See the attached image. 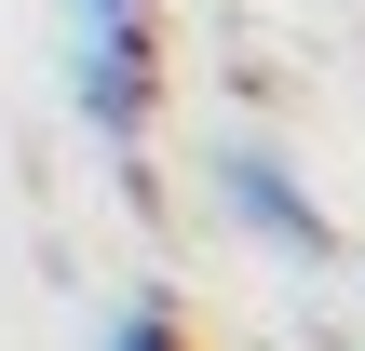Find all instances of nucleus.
<instances>
[{
	"label": "nucleus",
	"mask_w": 365,
	"mask_h": 351,
	"mask_svg": "<svg viewBox=\"0 0 365 351\" xmlns=\"http://www.w3.org/2000/svg\"><path fill=\"white\" fill-rule=\"evenodd\" d=\"M108 351H190V325H176V311H163V298H135V311H122V325H108Z\"/></svg>",
	"instance_id": "obj_3"
},
{
	"label": "nucleus",
	"mask_w": 365,
	"mask_h": 351,
	"mask_svg": "<svg viewBox=\"0 0 365 351\" xmlns=\"http://www.w3.org/2000/svg\"><path fill=\"white\" fill-rule=\"evenodd\" d=\"M68 27H81V108L135 135L149 122V0H68Z\"/></svg>",
	"instance_id": "obj_1"
},
{
	"label": "nucleus",
	"mask_w": 365,
	"mask_h": 351,
	"mask_svg": "<svg viewBox=\"0 0 365 351\" xmlns=\"http://www.w3.org/2000/svg\"><path fill=\"white\" fill-rule=\"evenodd\" d=\"M217 189H230V216H244L257 243H284V257H325V216H312V189H298L271 149H217Z\"/></svg>",
	"instance_id": "obj_2"
}]
</instances>
